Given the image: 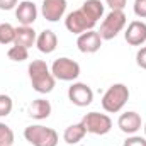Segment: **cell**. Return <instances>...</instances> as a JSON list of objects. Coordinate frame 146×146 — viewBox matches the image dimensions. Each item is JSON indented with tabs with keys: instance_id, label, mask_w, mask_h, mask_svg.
Instances as JSON below:
<instances>
[{
	"instance_id": "1",
	"label": "cell",
	"mask_w": 146,
	"mask_h": 146,
	"mask_svg": "<svg viewBox=\"0 0 146 146\" xmlns=\"http://www.w3.org/2000/svg\"><path fill=\"white\" fill-rule=\"evenodd\" d=\"M29 78H31V83H33V88L39 92V94H49L53 88H54V83H56V78L53 76V73L49 70V66L46 65V61L42 60H34L29 68Z\"/></svg>"
},
{
	"instance_id": "2",
	"label": "cell",
	"mask_w": 146,
	"mask_h": 146,
	"mask_svg": "<svg viewBox=\"0 0 146 146\" xmlns=\"http://www.w3.org/2000/svg\"><path fill=\"white\" fill-rule=\"evenodd\" d=\"M127 100H129V88L124 83H114L102 97V107L109 114H115L127 104Z\"/></svg>"
},
{
	"instance_id": "3",
	"label": "cell",
	"mask_w": 146,
	"mask_h": 146,
	"mask_svg": "<svg viewBox=\"0 0 146 146\" xmlns=\"http://www.w3.org/2000/svg\"><path fill=\"white\" fill-rule=\"evenodd\" d=\"M127 17L122 10H110L109 14L106 15V19L100 24V31L99 34L102 37V41H110L117 36L124 27H126Z\"/></svg>"
},
{
	"instance_id": "4",
	"label": "cell",
	"mask_w": 146,
	"mask_h": 146,
	"mask_svg": "<svg viewBox=\"0 0 146 146\" xmlns=\"http://www.w3.org/2000/svg\"><path fill=\"white\" fill-rule=\"evenodd\" d=\"M24 138L33 146H56L58 145V133L51 127H44L41 124L27 126L24 131Z\"/></svg>"
},
{
	"instance_id": "5",
	"label": "cell",
	"mask_w": 146,
	"mask_h": 146,
	"mask_svg": "<svg viewBox=\"0 0 146 146\" xmlns=\"http://www.w3.org/2000/svg\"><path fill=\"white\" fill-rule=\"evenodd\" d=\"M82 124L85 126L87 133L90 134H97V136H104L112 129V119L107 114H100V112H88L83 115Z\"/></svg>"
},
{
	"instance_id": "6",
	"label": "cell",
	"mask_w": 146,
	"mask_h": 146,
	"mask_svg": "<svg viewBox=\"0 0 146 146\" xmlns=\"http://www.w3.org/2000/svg\"><path fill=\"white\" fill-rule=\"evenodd\" d=\"M51 73L56 80L73 82L80 76V65L70 58H58L51 65Z\"/></svg>"
},
{
	"instance_id": "7",
	"label": "cell",
	"mask_w": 146,
	"mask_h": 146,
	"mask_svg": "<svg viewBox=\"0 0 146 146\" xmlns=\"http://www.w3.org/2000/svg\"><path fill=\"white\" fill-rule=\"evenodd\" d=\"M65 27H66L70 33L80 36V34H83V33H87V31H92V29L95 27V22H94L92 19H88V17L82 12V9H78V10H73V12H70V14L66 15V19H65Z\"/></svg>"
},
{
	"instance_id": "8",
	"label": "cell",
	"mask_w": 146,
	"mask_h": 146,
	"mask_svg": "<svg viewBox=\"0 0 146 146\" xmlns=\"http://www.w3.org/2000/svg\"><path fill=\"white\" fill-rule=\"evenodd\" d=\"M68 99L76 107H87L94 100V92H92V88L87 83L76 82L68 88Z\"/></svg>"
},
{
	"instance_id": "9",
	"label": "cell",
	"mask_w": 146,
	"mask_h": 146,
	"mask_svg": "<svg viewBox=\"0 0 146 146\" xmlns=\"http://www.w3.org/2000/svg\"><path fill=\"white\" fill-rule=\"evenodd\" d=\"M66 12V0H42L41 14L49 22H58Z\"/></svg>"
},
{
	"instance_id": "10",
	"label": "cell",
	"mask_w": 146,
	"mask_h": 146,
	"mask_svg": "<svg viewBox=\"0 0 146 146\" xmlns=\"http://www.w3.org/2000/svg\"><path fill=\"white\" fill-rule=\"evenodd\" d=\"M76 46L82 53L85 54H92V53H97L102 46V37L97 31H87L83 34H80L76 39Z\"/></svg>"
},
{
	"instance_id": "11",
	"label": "cell",
	"mask_w": 146,
	"mask_h": 146,
	"mask_svg": "<svg viewBox=\"0 0 146 146\" xmlns=\"http://www.w3.org/2000/svg\"><path fill=\"white\" fill-rule=\"evenodd\" d=\"M124 39L127 44L131 46H141L146 42V24L143 21H133L126 33H124Z\"/></svg>"
},
{
	"instance_id": "12",
	"label": "cell",
	"mask_w": 146,
	"mask_h": 146,
	"mask_svg": "<svg viewBox=\"0 0 146 146\" xmlns=\"http://www.w3.org/2000/svg\"><path fill=\"white\" fill-rule=\"evenodd\" d=\"M117 126L122 133L126 134H134L141 129L143 126V121H141V115L134 110H127L124 114H121L119 121H117Z\"/></svg>"
},
{
	"instance_id": "13",
	"label": "cell",
	"mask_w": 146,
	"mask_h": 146,
	"mask_svg": "<svg viewBox=\"0 0 146 146\" xmlns=\"http://www.w3.org/2000/svg\"><path fill=\"white\" fill-rule=\"evenodd\" d=\"M15 17L21 22V26H33L37 19V7L34 2L24 0L15 9Z\"/></svg>"
},
{
	"instance_id": "14",
	"label": "cell",
	"mask_w": 146,
	"mask_h": 146,
	"mask_svg": "<svg viewBox=\"0 0 146 146\" xmlns=\"http://www.w3.org/2000/svg\"><path fill=\"white\" fill-rule=\"evenodd\" d=\"M36 46L41 53L49 54V53H53V51L56 49V46H58V37H56V34H54L51 29H46V31H42V33L37 36Z\"/></svg>"
},
{
	"instance_id": "15",
	"label": "cell",
	"mask_w": 146,
	"mask_h": 146,
	"mask_svg": "<svg viewBox=\"0 0 146 146\" xmlns=\"http://www.w3.org/2000/svg\"><path fill=\"white\" fill-rule=\"evenodd\" d=\"M36 31L31 27V26H19L15 27V39H14V44L17 46H24V48H31L34 42H36Z\"/></svg>"
},
{
	"instance_id": "16",
	"label": "cell",
	"mask_w": 146,
	"mask_h": 146,
	"mask_svg": "<svg viewBox=\"0 0 146 146\" xmlns=\"http://www.w3.org/2000/svg\"><path fill=\"white\" fill-rule=\"evenodd\" d=\"M85 134H87V129H85V126H83L82 121H80L78 124H72V126H68V127L65 129L63 139H65L68 145H78V143L85 138Z\"/></svg>"
},
{
	"instance_id": "17",
	"label": "cell",
	"mask_w": 146,
	"mask_h": 146,
	"mask_svg": "<svg viewBox=\"0 0 146 146\" xmlns=\"http://www.w3.org/2000/svg\"><path fill=\"white\" fill-rule=\"evenodd\" d=\"M51 114V104L44 99H36L31 106H29V115L33 119L37 121H42V119H48Z\"/></svg>"
},
{
	"instance_id": "18",
	"label": "cell",
	"mask_w": 146,
	"mask_h": 146,
	"mask_svg": "<svg viewBox=\"0 0 146 146\" xmlns=\"http://www.w3.org/2000/svg\"><path fill=\"white\" fill-rule=\"evenodd\" d=\"M82 12L97 24V21L104 15V3L100 0H85L82 5Z\"/></svg>"
},
{
	"instance_id": "19",
	"label": "cell",
	"mask_w": 146,
	"mask_h": 146,
	"mask_svg": "<svg viewBox=\"0 0 146 146\" xmlns=\"http://www.w3.org/2000/svg\"><path fill=\"white\" fill-rule=\"evenodd\" d=\"M15 39V27L9 22L0 24V44H12Z\"/></svg>"
},
{
	"instance_id": "20",
	"label": "cell",
	"mask_w": 146,
	"mask_h": 146,
	"mask_svg": "<svg viewBox=\"0 0 146 146\" xmlns=\"http://www.w3.org/2000/svg\"><path fill=\"white\" fill-rule=\"evenodd\" d=\"M7 56H9V60H12V61H26V60L29 58V53H27V48L14 44V46L7 51Z\"/></svg>"
},
{
	"instance_id": "21",
	"label": "cell",
	"mask_w": 146,
	"mask_h": 146,
	"mask_svg": "<svg viewBox=\"0 0 146 146\" xmlns=\"http://www.w3.org/2000/svg\"><path fill=\"white\" fill-rule=\"evenodd\" d=\"M12 145H14V131L5 122H0V146H12Z\"/></svg>"
},
{
	"instance_id": "22",
	"label": "cell",
	"mask_w": 146,
	"mask_h": 146,
	"mask_svg": "<svg viewBox=\"0 0 146 146\" xmlns=\"http://www.w3.org/2000/svg\"><path fill=\"white\" fill-rule=\"evenodd\" d=\"M12 107H14V102L9 95H0V117L3 115H9L12 112Z\"/></svg>"
},
{
	"instance_id": "23",
	"label": "cell",
	"mask_w": 146,
	"mask_h": 146,
	"mask_svg": "<svg viewBox=\"0 0 146 146\" xmlns=\"http://www.w3.org/2000/svg\"><path fill=\"white\" fill-rule=\"evenodd\" d=\"M134 14L141 19L146 17V0H134Z\"/></svg>"
},
{
	"instance_id": "24",
	"label": "cell",
	"mask_w": 146,
	"mask_h": 146,
	"mask_svg": "<svg viewBox=\"0 0 146 146\" xmlns=\"http://www.w3.org/2000/svg\"><path fill=\"white\" fill-rule=\"evenodd\" d=\"M124 146H146V138L141 136H131L124 141Z\"/></svg>"
},
{
	"instance_id": "25",
	"label": "cell",
	"mask_w": 146,
	"mask_h": 146,
	"mask_svg": "<svg viewBox=\"0 0 146 146\" xmlns=\"http://www.w3.org/2000/svg\"><path fill=\"white\" fill-rule=\"evenodd\" d=\"M136 63H138L139 68L146 70V46L138 51V54H136Z\"/></svg>"
},
{
	"instance_id": "26",
	"label": "cell",
	"mask_w": 146,
	"mask_h": 146,
	"mask_svg": "<svg viewBox=\"0 0 146 146\" xmlns=\"http://www.w3.org/2000/svg\"><path fill=\"white\" fill-rule=\"evenodd\" d=\"M107 5L110 7V10H122L126 7V2L127 0H106Z\"/></svg>"
},
{
	"instance_id": "27",
	"label": "cell",
	"mask_w": 146,
	"mask_h": 146,
	"mask_svg": "<svg viewBox=\"0 0 146 146\" xmlns=\"http://www.w3.org/2000/svg\"><path fill=\"white\" fill-rule=\"evenodd\" d=\"M19 0H0V10H12L14 7H17Z\"/></svg>"
},
{
	"instance_id": "28",
	"label": "cell",
	"mask_w": 146,
	"mask_h": 146,
	"mask_svg": "<svg viewBox=\"0 0 146 146\" xmlns=\"http://www.w3.org/2000/svg\"><path fill=\"white\" fill-rule=\"evenodd\" d=\"M143 129H145V134H146V122H145V127H143Z\"/></svg>"
}]
</instances>
